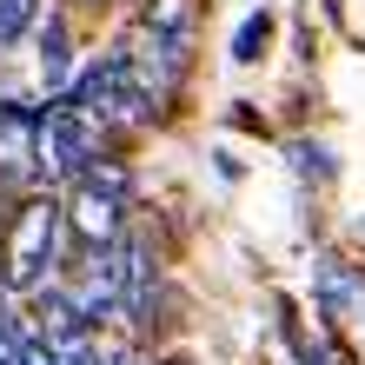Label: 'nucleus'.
<instances>
[{"label":"nucleus","mask_w":365,"mask_h":365,"mask_svg":"<svg viewBox=\"0 0 365 365\" xmlns=\"http://www.w3.org/2000/svg\"><path fill=\"white\" fill-rule=\"evenodd\" d=\"M0 365H27V332H0Z\"/></svg>","instance_id":"f8f14e48"},{"label":"nucleus","mask_w":365,"mask_h":365,"mask_svg":"<svg viewBox=\"0 0 365 365\" xmlns=\"http://www.w3.org/2000/svg\"><path fill=\"white\" fill-rule=\"evenodd\" d=\"M60 232H67V212L60 200H27L7 220V246H0V279L14 292H47V279L60 266Z\"/></svg>","instance_id":"f257e3e1"},{"label":"nucleus","mask_w":365,"mask_h":365,"mask_svg":"<svg viewBox=\"0 0 365 365\" xmlns=\"http://www.w3.org/2000/svg\"><path fill=\"white\" fill-rule=\"evenodd\" d=\"M0 332H20L14 326V286H7V279H0Z\"/></svg>","instance_id":"ddd939ff"},{"label":"nucleus","mask_w":365,"mask_h":365,"mask_svg":"<svg viewBox=\"0 0 365 365\" xmlns=\"http://www.w3.org/2000/svg\"><path fill=\"white\" fill-rule=\"evenodd\" d=\"M266 34H272V14H252L240 34H232V60H240V67H252V60H259V47H266Z\"/></svg>","instance_id":"1a4fd4ad"},{"label":"nucleus","mask_w":365,"mask_h":365,"mask_svg":"<svg viewBox=\"0 0 365 365\" xmlns=\"http://www.w3.org/2000/svg\"><path fill=\"white\" fill-rule=\"evenodd\" d=\"M319 299H326V306L339 312V306H352V299H359V286H352V279H346V272H339V266L326 259V266H319Z\"/></svg>","instance_id":"9d476101"},{"label":"nucleus","mask_w":365,"mask_h":365,"mask_svg":"<svg viewBox=\"0 0 365 365\" xmlns=\"http://www.w3.org/2000/svg\"><path fill=\"white\" fill-rule=\"evenodd\" d=\"M34 20H40V0H0V53H7Z\"/></svg>","instance_id":"6e6552de"},{"label":"nucleus","mask_w":365,"mask_h":365,"mask_svg":"<svg viewBox=\"0 0 365 365\" xmlns=\"http://www.w3.org/2000/svg\"><path fill=\"white\" fill-rule=\"evenodd\" d=\"M40 173V106H0V180Z\"/></svg>","instance_id":"39448f33"},{"label":"nucleus","mask_w":365,"mask_h":365,"mask_svg":"<svg viewBox=\"0 0 365 365\" xmlns=\"http://www.w3.org/2000/svg\"><path fill=\"white\" fill-rule=\"evenodd\" d=\"M60 212H67L73 240H87L93 252L120 246V240H126V173H120V166H93L87 180L67 186Z\"/></svg>","instance_id":"20e7f679"},{"label":"nucleus","mask_w":365,"mask_h":365,"mask_svg":"<svg viewBox=\"0 0 365 365\" xmlns=\"http://www.w3.org/2000/svg\"><path fill=\"white\" fill-rule=\"evenodd\" d=\"M292 160H299V173H312V180H326L332 166H326V153L319 146H292Z\"/></svg>","instance_id":"9b49d317"},{"label":"nucleus","mask_w":365,"mask_h":365,"mask_svg":"<svg viewBox=\"0 0 365 365\" xmlns=\"http://www.w3.org/2000/svg\"><path fill=\"white\" fill-rule=\"evenodd\" d=\"M73 100L87 106L100 126H146V120L160 113V100L146 93V80H140V67H133L126 47L106 53V60H93V67L73 80Z\"/></svg>","instance_id":"7ed1b4c3"},{"label":"nucleus","mask_w":365,"mask_h":365,"mask_svg":"<svg viewBox=\"0 0 365 365\" xmlns=\"http://www.w3.org/2000/svg\"><path fill=\"white\" fill-rule=\"evenodd\" d=\"M100 133L106 126L80 106L73 93H60L53 106H40V173L47 180H87L100 166Z\"/></svg>","instance_id":"f03ea898"},{"label":"nucleus","mask_w":365,"mask_h":365,"mask_svg":"<svg viewBox=\"0 0 365 365\" xmlns=\"http://www.w3.org/2000/svg\"><path fill=\"white\" fill-rule=\"evenodd\" d=\"M140 34L166 40V47H192V0H146L140 7Z\"/></svg>","instance_id":"423d86ee"},{"label":"nucleus","mask_w":365,"mask_h":365,"mask_svg":"<svg viewBox=\"0 0 365 365\" xmlns=\"http://www.w3.org/2000/svg\"><path fill=\"white\" fill-rule=\"evenodd\" d=\"M40 67H47V87H67V67H73L67 20H47V27H40Z\"/></svg>","instance_id":"0eeeda50"}]
</instances>
